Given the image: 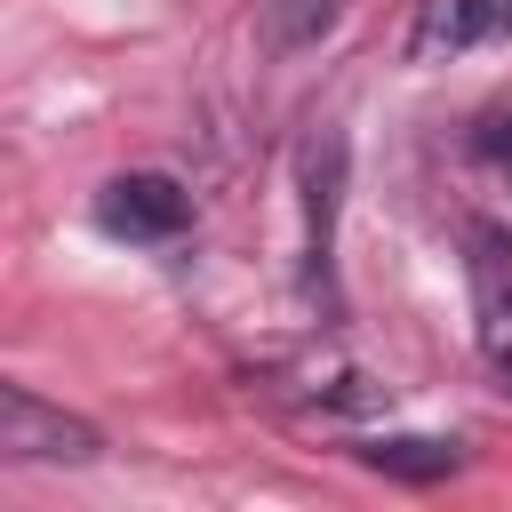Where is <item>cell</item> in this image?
Returning <instances> with one entry per match:
<instances>
[{"label":"cell","instance_id":"obj_1","mask_svg":"<svg viewBox=\"0 0 512 512\" xmlns=\"http://www.w3.org/2000/svg\"><path fill=\"white\" fill-rule=\"evenodd\" d=\"M0 456L8 464H96L104 432L56 400H40L32 384H0Z\"/></svg>","mask_w":512,"mask_h":512},{"label":"cell","instance_id":"obj_4","mask_svg":"<svg viewBox=\"0 0 512 512\" xmlns=\"http://www.w3.org/2000/svg\"><path fill=\"white\" fill-rule=\"evenodd\" d=\"M464 272H472V312H480V344L496 368H512V232L472 224L464 232Z\"/></svg>","mask_w":512,"mask_h":512},{"label":"cell","instance_id":"obj_2","mask_svg":"<svg viewBox=\"0 0 512 512\" xmlns=\"http://www.w3.org/2000/svg\"><path fill=\"white\" fill-rule=\"evenodd\" d=\"M96 224H104L112 240H176V232L192 224V192H184L176 176L136 168V176H112V184L96 192Z\"/></svg>","mask_w":512,"mask_h":512},{"label":"cell","instance_id":"obj_8","mask_svg":"<svg viewBox=\"0 0 512 512\" xmlns=\"http://www.w3.org/2000/svg\"><path fill=\"white\" fill-rule=\"evenodd\" d=\"M472 144H480V160H496V168H512V112H488Z\"/></svg>","mask_w":512,"mask_h":512},{"label":"cell","instance_id":"obj_5","mask_svg":"<svg viewBox=\"0 0 512 512\" xmlns=\"http://www.w3.org/2000/svg\"><path fill=\"white\" fill-rule=\"evenodd\" d=\"M496 32H512V0H416L408 56L440 64V56H464V48L496 40Z\"/></svg>","mask_w":512,"mask_h":512},{"label":"cell","instance_id":"obj_7","mask_svg":"<svg viewBox=\"0 0 512 512\" xmlns=\"http://www.w3.org/2000/svg\"><path fill=\"white\" fill-rule=\"evenodd\" d=\"M376 472H392V480H440V472H456L464 464V448L456 440H376V448H360Z\"/></svg>","mask_w":512,"mask_h":512},{"label":"cell","instance_id":"obj_6","mask_svg":"<svg viewBox=\"0 0 512 512\" xmlns=\"http://www.w3.org/2000/svg\"><path fill=\"white\" fill-rule=\"evenodd\" d=\"M336 16H344V0H256V32H264V48H272V56L312 48Z\"/></svg>","mask_w":512,"mask_h":512},{"label":"cell","instance_id":"obj_3","mask_svg":"<svg viewBox=\"0 0 512 512\" xmlns=\"http://www.w3.org/2000/svg\"><path fill=\"white\" fill-rule=\"evenodd\" d=\"M336 192H344V136H312V144H304V288H312L328 312H336V280H328Z\"/></svg>","mask_w":512,"mask_h":512}]
</instances>
